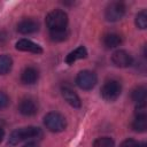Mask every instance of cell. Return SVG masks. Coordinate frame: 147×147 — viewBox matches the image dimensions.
<instances>
[{"label":"cell","instance_id":"1","mask_svg":"<svg viewBox=\"0 0 147 147\" xmlns=\"http://www.w3.org/2000/svg\"><path fill=\"white\" fill-rule=\"evenodd\" d=\"M42 136V132L39 127L36 126H26V127H21L15 131H13L9 136L8 139V145L9 146H15L21 141L28 140V139H36Z\"/></svg>","mask_w":147,"mask_h":147},{"label":"cell","instance_id":"2","mask_svg":"<svg viewBox=\"0 0 147 147\" xmlns=\"http://www.w3.org/2000/svg\"><path fill=\"white\" fill-rule=\"evenodd\" d=\"M46 24L49 28V31L67 29L68 15L61 9H54L46 16Z\"/></svg>","mask_w":147,"mask_h":147},{"label":"cell","instance_id":"3","mask_svg":"<svg viewBox=\"0 0 147 147\" xmlns=\"http://www.w3.org/2000/svg\"><path fill=\"white\" fill-rule=\"evenodd\" d=\"M44 124L52 132H61L67 127L65 117L57 111H51L46 114L44 117Z\"/></svg>","mask_w":147,"mask_h":147},{"label":"cell","instance_id":"4","mask_svg":"<svg viewBox=\"0 0 147 147\" xmlns=\"http://www.w3.org/2000/svg\"><path fill=\"white\" fill-rule=\"evenodd\" d=\"M122 92L121 83L116 79L107 80L101 87V95L107 101H115L118 99Z\"/></svg>","mask_w":147,"mask_h":147},{"label":"cell","instance_id":"5","mask_svg":"<svg viewBox=\"0 0 147 147\" xmlns=\"http://www.w3.org/2000/svg\"><path fill=\"white\" fill-rule=\"evenodd\" d=\"M98 82L96 75L93 71L90 70H83L80 72H78L77 77H76V84L79 88L82 90H92L95 84Z\"/></svg>","mask_w":147,"mask_h":147},{"label":"cell","instance_id":"6","mask_svg":"<svg viewBox=\"0 0 147 147\" xmlns=\"http://www.w3.org/2000/svg\"><path fill=\"white\" fill-rule=\"evenodd\" d=\"M125 14V6L123 2L114 1L110 2L106 10H105V17L109 22H117L119 21Z\"/></svg>","mask_w":147,"mask_h":147},{"label":"cell","instance_id":"7","mask_svg":"<svg viewBox=\"0 0 147 147\" xmlns=\"http://www.w3.org/2000/svg\"><path fill=\"white\" fill-rule=\"evenodd\" d=\"M18 111L24 116H33L38 111V103L32 98H24L18 105Z\"/></svg>","mask_w":147,"mask_h":147},{"label":"cell","instance_id":"8","mask_svg":"<svg viewBox=\"0 0 147 147\" xmlns=\"http://www.w3.org/2000/svg\"><path fill=\"white\" fill-rule=\"evenodd\" d=\"M111 61L116 67L126 68L132 64V56L124 49H118L111 55Z\"/></svg>","mask_w":147,"mask_h":147},{"label":"cell","instance_id":"9","mask_svg":"<svg viewBox=\"0 0 147 147\" xmlns=\"http://www.w3.org/2000/svg\"><path fill=\"white\" fill-rule=\"evenodd\" d=\"M39 30V23L33 18H24L17 24V31L22 34L34 33Z\"/></svg>","mask_w":147,"mask_h":147},{"label":"cell","instance_id":"10","mask_svg":"<svg viewBox=\"0 0 147 147\" xmlns=\"http://www.w3.org/2000/svg\"><path fill=\"white\" fill-rule=\"evenodd\" d=\"M16 49L22 51V52L34 53V54L42 53V48L38 44H36V42H33V41H31L29 39H20L16 42Z\"/></svg>","mask_w":147,"mask_h":147},{"label":"cell","instance_id":"11","mask_svg":"<svg viewBox=\"0 0 147 147\" xmlns=\"http://www.w3.org/2000/svg\"><path fill=\"white\" fill-rule=\"evenodd\" d=\"M38 78H39V72H38V70L34 67H26L22 71V74H21V80H22V83L28 84V85H31V84L37 83Z\"/></svg>","mask_w":147,"mask_h":147},{"label":"cell","instance_id":"12","mask_svg":"<svg viewBox=\"0 0 147 147\" xmlns=\"http://www.w3.org/2000/svg\"><path fill=\"white\" fill-rule=\"evenodd\" d=\"M62 95H63L64 100H65L71 107H74V108H79V107L82 106V101H80L78 94H77L75 91H72L71 88H69V87H63V88H62Z\"/></svg>","mask_w":147,"mask_h":147},{"label":"cell","instance_id":"13","mask_svg":"<svg viewBox=\"0 0 147 147\" xmlns=\"http://www.w3.org/2000/svg\"><path fill=\"white\" fill-rule=\"evenodd\" d=\"M102 42L107 48H115L122 44V37L118 33L109 32V33H106L103 36Z\"/></svg>","mask_w":147,"mask_h":147},{"label":"cell","instance_id":"14","mask_svg":"<svg viewBox=\"0 0 147 147\" xmlns=\"http://www.w3.org/2000/svg\"><path fill=\"white\" fill-rule=\"evenodd\" d=\"M87 56V49L84 46H79L76 49H74L72 52H70L67 57H65V62L68 64H72L74 62H76L77 60H82L85 59Z\"/></svg>","mask_w":147,"mask_h":147},{"label":"cell","instance_id":"15","mask_svg":"<svg viewBox=\"0 0 147 147\" xmlns=\"http://www.w3.org/2000/svg\"><path fill=\"white\" fill-rule=\"evenodd\" d=\"M131 99L137 105H142L146 101V88L145 86H138L136 87L131 93Z\"/></svg>","mask_w":147,"mask_h":147},{"label":"cell","instance_id":"16","mask_svg":"<svg viewBox=\"0 0 147 147\" xmlns=\"http://www.w3.org/2000/svg\"><path fill=\"white\" fill-rule=\"evenodd\" d=\"M13 60L8 55H0V75H6L11 70Z\"/></svg>","mask_w":147,"mask_h":147},{"label":"cell","instance_id":"17","mask_svg":"<svg viewBox=\"0 0 147 147\" xmlns=\"http://www.w3.org/2000/svg\"><path fill=\"white\" fill-rule=\"evenodd\" d=\"M132 127L137 132H145L147 129V115L136 116V119L132 123Z\"/></svg>","mask_w":147,"mask_h":147},{"label":"cell","instance_id":"18","mask_svg":"<svg viewBox=\"0 0 147 147\" xmlns=\"http://www.w3.org/2000/svg\"><path fill=\"white\" fill-rule=\"evenodd\" d=\"M49 37L51 40L60 42V41H64L68 37H69V31L67 29H61V30H52L49 31Z\"/></svg>","mask_w":147,"mask_h":147},{"label":"cell","instance_id":"19","mask_svg":"<svg viewBox=\"0 0 147 147\" xmlns=\"http://www.w3.org/2000/svg\"><path fill=\"white\" fill-rule=\"evenodd\" d=\"M93 147H115V142L109 137H101L93 142Z\"/></svg>","mask_w":147,"mask_h":147},{"label":"cell","instance_id":"20","mask_svg":"<svg viewBox=\"0 0 147 147\" xmlns=\"http://www.w3.org/2000/svg\"><path fill=\"white\" fill-rule=\"evenodd\" d=\"M136 25L139 29H146L147 26V11L144 9L141 11H139L136 16Z\"/></svg>","mask_w":147,"mask_h":147},{"label":"cell","instance_id":"21","mask_svg":"<svg viewBox=\"0 0 147 147\" xmlns=\"http://www.w3.org/2000/svg\"><path fill=\"white\" fill-rule=\"evenodd\" d=\"M9 105V98L5 92L0 91V110L5 109Z\"/></svg>","mask_w":147,"mask_h":147},{"label":"cell","instance_id":"22","mask_svg":"<svg viewBox=\"0 0 147 147\" xmlns=\"http://www.w3.org/2000/svg\"><path fill=\"white\" fill-rule=\"evenodd\" d=\"M119 147H140V144L134 139H126L119 145Z\"/></svg>","mask_w":147,"mask_h":147},{"label":"cell","instance_id":"23","mask_svg":"<svg viewBox=\"0 0 147 147\" xmlns=\"http://www.w3.org/2000/svg\"><path fill=\"white\" fill-rule=\"evenodd\" d=\"M7 41V34L3 31H0V46Z\"/></svg>","mask_w":147,"mask_h":147},{"label":"cell","instance_id":"24","mask_svg":"<svg viewBox=\"0 0 147 147\" xmlns=\"http://www.w3.org/2000/svg\"><path fill=\"white\" fill-rule=\"evenodd\" d=\"M22 147H39L38 146V144H36V142H28L26 145H24V146H22Z\"/></svg>","mask_w":147,"mask_h":147},{"label":"cell","instance_id":"25","mask_svg":"<svg viewBox=\"0 0 147 147\" xmlns=\"http://www.w3.org/2000/svg\"><path fill=\"white\" fill-rule=\"evenodd\" d=\"M3 137H5V131H3V129H2V127H0V142L2 141Z\"/></svg>","mask_w":147,"mask_h":147}]
</instances>
